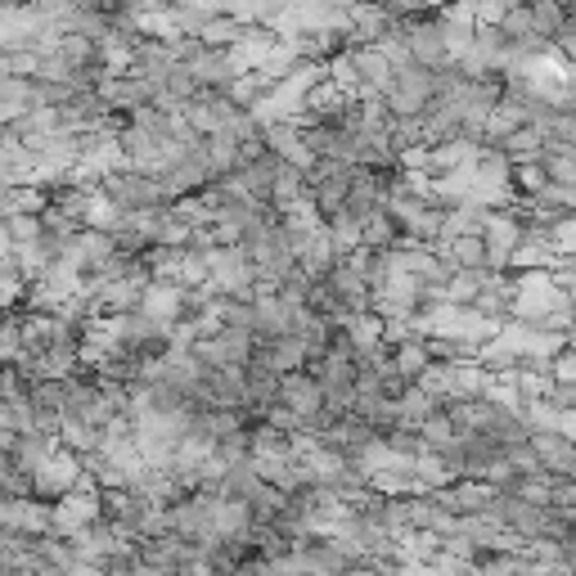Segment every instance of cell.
<instances>
[{"label":"cell","mask_w":576,"mask_h":576,"mask_svg":"<svg viewBox=\"0 0 576 576\" xmlns=\"http://www.w3.org/2000/svg\"><path fill=\"white\" fill-rule=\"evenodd\" d=\"M10 527L23 532V536H45V532H50V500H37V495L14 500V518H10Z\"/></svg>","instance_id":"44dd1931"},{"label":"cell","mask_w":576,"mask_h":576,"mask_svg":"<svg viewBox=\"0 0 576 576\" xmlns=\"http://www.w3.org/2000/svg\"><path fill=\"white\" fill-rule=\"evenodd\" d=\"M95 518H100V491H95L91 477H82L68 495H59V500L50 504V532L63 536V541H68L72 532H82L86 523H95Z\"/></svg>","instance_id":"7a4b0ae2"},{"label":"cell","mask_w":576,"mask_h":576,"mask_svg":"<svg viewBox=\"0 0 576 576\" xmlns=\"http://www.w3.org/2000/svg\"><path fill=\"white\" fill-rule=\"evenodd\" d=\"M54 455V438H41V432H28V438H14V446H10V464L19 469V473H37L45 460Z\"/></svg>","instance_id":"d6986e66"},{"label":"cell","mask_w":576,"mask_h":576,"mask_svg":"<svg viewBox=\"0 0 576 576\" xmlns=\"http://www.w3.org/2000/svg\"><path fill=\"white\" fill-rule=\"evenodd\" d=\"M54 446L68 451V455H78V460H86V455L100 451V428H91V423H82V419H59Z\"/></svg>","instance_id":"e0dca14e"},{"label":"cell","mask_w":576,"mask_h":576,"mask_svg":"<svg viewBox=\"0 0 576 576\" xmlns=\"http://www.w3.org/2000/svg\"><path fill=\"white\" fill-rule=\"evenodd\" d=\"M432 495H438V504H442L446 514L464 518V514H482V504L495 495V486H486V482H473V477H455L451 486L432 491Z\"/></svg>","instance_id":"5bb4252c"},{"label":"cell","mask_w":576,"mask_h":576,"mask_svg":"<svg viewBox=\"0 0 576 576\" xmlns=\"http://www.w3.org/2000/svg\"><path fill=\"white\" fill-rule=\"evenodd\" d=\"M23 351V342H19V325H14V311H6L0 316V366H10V360Z\"/></svg>","instance_id":"4dcf8cb0"},{"label":"cell","mask_w":576,"mask_h":576,"mask_svg":"<svg viewBox=\"0 0 576 576\" xmlns=\"http://www.w3.org/2000/svg\"><path fill=\"white\" fill-rule=\"evenodd\" d=\"M545 405L549 410H576V383H549Z\"/></svg>","instance_id":"836d02e7"},{"label":"cell","mask_w":576,"mask_h":576,"mask_svg":"<svg viewBox=\"0 0 576 576\" xmlns=\"http://www.w3.org/2000/svg\"><path fill=\"white\" fill-rule=\"evenodd\" d=\"M473 158H477V144H469V140H442V144H428V176L469 172Z\"/></svg>","instance_id":"9a60e30c"},{"label":"cell","mask_w":576,"mask_h":576,"mask_svg":"<svg viewBox=\"0 0 576 576\" xmlns=\"http://www.w3.org/2000/svg\"><path fill=\"white\" fill-rule=\"evenodd\" d=\"M10 248H14V239H10V230H6V222H0V261L10 257Z\"/></svg>","instance_id":"d590c367"},{"label":"cell","mask_w":576,"mask_h":576,"mask_svg":"<svg viewBox=\"0 0 576 576\" xmlns=\"http://www.w3.org/2000/svg\"><path fill=\"white\" fill-rule=\"evenodd\" d=\"M82 477H86L82 460L54 446V455H50V460H45V464H41V469L32 473V495H37V500H50V504H54L59 495H68V491L78 486Z\"/></svg>","instance_id":"8992f818"},{"label":"cell","mask_w":576,"mask_h":576,"mask_svg":"<svg viewBox=\"0 0 576 576\" xmlns=\"http://www.w3.org/2000/svg\"><path fill=\"white\" fill-rule=\"evenodd\" d=\"M244 23H235L230 14H212V19H203L198 23V32H194V41L198 45H207V50H230V45H239L244 41Z\"/></svg>","instance_id":"ac0fdd59"},{"label":"cell","mask_w":576,"mask_h":576,"mask_svg":"<svg viewBox=\"0 0 576 576\" xmlns=\"http://www.w3.org/2000/svg\"><path fill=\"white\" fill-rule=\"evenodd\" d=\"M325 284H329V294H333V302H338V311L342 316H356V311H370V284L360 279L351 266H333L329 275H325Z\"/></svg>","instance_id":"4fadbf2b"},{"label":"cell","mask_w":576,"mask_h":576,"mask_svg":"<svg viewBox=\"0 0 576 576\" xmlns=\"http://www.w3.org/2000/svg\"><path fill=\"white\" fill-rule=\"evenodd\" d=\"M154 504L144 500L140 491H126V486H113V491H100V518L122 536V541H140V527L150 518Z\"/></svg>","instance_id":"3957f363"},{"label":"cell","mask_w":576,"mask_h":576,"mask_svg":"<svg viewBox=\"0 0 576 576\" xmlns=\"http://www.w3.org/2000/svg\"><path fill=\"white\" fill-rule=\"evenodd\" d=\"M181 68L189 72V82H194L198 91H216V95H222V91L239 78L230 50H207V45H194V50L181 59Z\"/></svg>","instance_id":"277c9868"},{"label":"cell","mask_w":576,"mask_h":576,"mask_svg":"<svg viewBox=\"0 0 576 576\" xmlns=\"http://www.w3.org/2000/svg\"><path fill=\"white\" fill-rule=\"evenodd\" d=\"M401 41H405V59L419 63V68H442L451 63V50L442 41V28L438 19H419V23H401Z\"/></svg>","instance_id":"52a82bcc"},{"label":"cell","mask_w":576,"mask_h":576,"mask_svg":"<svg viewBox=\"0 0 576 576\" xmlns=\"http://www.w3.org/2000/svg\"><path fill=\"white\" fill-rule=\"evenodd\" d=\"M45 203H50V198H45L41 189H32V185H10L6 194H0V222H6V216H41Z\"/></svg>","instance_id":"d4e9b609"},{"label":"cell","mask_w":576,"mask_h":576,"mask_svg":"<svg viewBox=\"0 0 576 576\" xmlns=\"http://www.w3.org/2000/svg\"><path fill=\"white\" fill-rule=\"evenodd\" d=\"M230 113H235V104H230L226 95H216V91H194V95L181 104V122H185L198 140H207V135L222 131Z\"/></svg>","instance_id":"ba28073f"},{"label":"cell","mask_w":576,"mask_h":576,"mask_svg":"<svg viewBox=\"0 0 576 576\" xmlns=\"http://www.w3.org/2000/svg\"><path fill=\"white\" fill-rule=\"evenodd\" d=\"M401 239V230H397V222L388 212H374V216H366L360 222V248H370V253H383V248H392Z\"/></svg>","instance_id":"484cf974"},{"label":"cell","mask_w":576,"mask_h":576,"mask_svg":"<svg viewBox=\"0 0 576 576\" xmlns=\"http://www.w3.org/2000/svg\"><path fill=\"white\" fill-rule=\"evenodd\" d=\"M442 554H446V558H455V563H477V558H482V549H477L469 536H460V532L442 536Z\"/></svg>","instance_id":"d6a6232c"},{"label":"cell","mask_w":576,"mask_h":576,"mask_svg":"<svg viewBox=\"0 0 576 576\" xmlns=\"http://www.w3.org/2000/svg\"><path fill=\"white\" fill-rule=\"evenodd\" d=\"M68 545H72V554H78L82 563H104L109 554H117V549H126V545H135V541H122L104 518H95V523H86L82 532H72Z\"/></svg>","instance_id":"7c38bea8"},{"label":"cell","mask_w":576,"mask_h":576,"mask_svg":"<svg viewBox=\"0 0 576 576\" xmlns=\"http://www.w3.org/2000/svg\"><path fill=\"white\" fill-rule=\"evenodd\" d=\"M392 370L401 383H414L428 370V342L423 338H401L392 342Z\"/></svg>","instance_id":"ffe728a7"},{"label":"cell","mask_w":576,"mask_h":576,"mask_svg":"<svg viewBox=\"0 0 576 576\" xmlns=\"http://www.w3.org/2000/svg\"><path fill=\"white\" fill-rule=\"evenodd\" d=\"M275 401H279V405H288V410H294L302 423H311V419L325 410V392H320V383H316L307 370H288V374H279Z\"/></svg>","instance_id":"9c48e42d"},{"label":"cell","mask_w":576,"mask_h":576,"mask_svg":"<svg viewBox=\"0 0 576 576\" xmlns=\"http://www.w3.org/2000/svg\"><path fill=\"white\" fill-rule=\"evenodd\" d=\"M23 288H28V279L10 266V257L0 261V311H19V302H23Z\"/></svg>","instance_id":"83f0119b"},{"label":"cell","mask_w":576,"mask_h":576,"mask_svg":"<svg viewBox=\"0 0 576 576\" xmlns=\"http://www.w3.org/2000/svg\"><path fill=\"white\" fill-rule=\"evenodd\" d=\"M6 230H10L14 244H32V239L45 235L41 230V216H6Z\"/></svg>","instance_id":"1f68e13d"},{"label":"cell","mask_w":576,"mask_h":576,"mask_svg":"<svg viewBox=\"0 0 576 576\" xmlns=\"http://www.w3.org/2000/svg\"><path fill=\"white\" fill-rule=\"evenodd\" d=\"M477 239H482V248H486V270H491V275H495V270H510V257H514V248L523 244V222H518V212H514V207H495V212H486V222H482Z\"/></svg>","instance_id":"6da1fadb"},{"label":"cell","mask_w":576,"mask_h":576,"mask_svg":"<svg viewBox=\"0 0 576 576\" xmlns=\"http://www.w3.org/2000/svg\"><path fill=\"white\" fill-rule=\"evenodd\" d=\"M63 576H104V572H100V563H82V558H72V563L63 567Z\"/></svg>","instance_id":"e575fe53"},{"label":"cell","mask_w":576,"mask_h":576,"mask_svg":"<svg viewBox=\"0 0 576 576\" xmlns=\"http://www.w3.org/2000/svg\"><path fill=\"white\" fill-rule=\"evenodd\" d=\"M257 486H261V477H257L253 455H248V460H239V464L226 469V477H222V486H216V491H222V500H239V504H248Z\"/></svg>","instance_id":"cb8c5ba5"},{"label":"cell","mask_w":576,"mask_h":576,"mask_svg":"<svg viewBox=\"0 0 576 576\" xmlns=\"http://www.w3.org/2000/svg\"><path fill=\"white\" fill-rule=\"evenodd\" d=\"M392 405H397V428H419V423H423L432 410H442V401H438V397L419 392L414 383H410V388H405V392H401Z\"/></svg>","instance_id":"603a6c76"},{"label":"cell","mask_w":576,"mask_h":576,"mask_svg":"<svg viewBox=\"0 0 576 576\" xmlns=\"http://www.w3.org/2000/svg\"><path fill=\"white\" fill-rule=\"evenodd\" d=\"M140 311L158 325H176L181 320V284L150 279V288H144V298H140Z\"/></svg>","instance_id":"2e32d148"},{"label":"cell","mask_w":576,"mask_h":576,"mask_svg":"<svg viewBox=\"0 0 576 576\" xmlns=\"http://www.w3.org/2000/svg\"><path fill=\"white\" fill-rule=\"evenodd\" d=\"M253 360H261L270 374L302 370V366H307V342H302V333H279V338L257 342V347H253Z\"/></svg>","instance_id":"8fae6325"},{"label":"cell","mask_w":576,"mask_h":576,"mask_svg":"<svg viewBox=\"0 0 576 576\" xmlns=\"http://www.w3.org/2000/svg\"><path fill=\"white\" fill-rule=\"evenodd\" d=\"M549 510L576 514V477H554L549 482Z\"/></svg>","instance_id":"f546056e"},{"label":"cell","mask_w":576,"mask_h":576,"mask_svg":"<svg viewBox=\"0 0 576 576\" xmlns=\"http://www.w3.org/2000/svg\"><path fill=\"white\" fill-rule=\"evenodd\" d=\"M325 230H329L338 257H347V253L360 248V216H351V212H333V216H325Z\"/></svg>","instance_id":"4316f807"},{"label":"cell","mask_w":576,"mask_h":576,"mask_svg":"<svg viewBox=\"0 0 576 576\" xmlns=\"http://www.w3.org/2000/svg\"><path fill=\"white\" fill-rule=\"evenodd\" d=\"M545 374H549V383H576V351H572V347H558V351L545 360Z\"/></svg>","instance_id":"f1b7e54d"},{"label":"cell","mask_w":576,"mask_h":576,"mask_svg":"<svg viewBox=\"0 0 576 576\" xmlns=\"http://www.w3.org/2000/svg\"><path fill=\"white\" fill-rule=\"evenodd\" d=\"M100 194L117 207V212H144V207H158V181L154 176H140V172H113L100 181Z\"/></svg>","instance_id":"5b68a950"},{"label":"cell","mask_w":576,"mask_h":576,"mask_svg":"<svg viewBox=\"0 0 576 576\" xmlns=\"http://www.w3.org/2000/svg\"><path fill=\"white\" fill-rule=\"evenodd\" d=\"M527 451L536 455L541 473H549V477H576V446L567 438H558V432H532Z\"/></svg>","instance_id":"30bf717a"},{"label":"cell","mask_w":576,"mask_h":576,"mask_svg":"<svg viewBox=\"0 0 576 576\" xmlns=\"http://www.w3.org/2000/svg\"><path fill=\"white\" fill-rule=\"evenodd\" d=\"M541 150H545V135H541L536 126H523V131H514V135H504V140H500V154L510 158L514 167H523V163H541Z\"/></svg>","instance_id":"7402d4cb"},{"label":"cell","mask_w":576,"mask_h":576,"mask_svg":"<svg viewBox=\"0 0 576 576\" xmlns=\"http://www.w3.org/2000/svg\"><path fill=\"white\" fill-rule=\"evenodd\" d=\"M549 576H572V567H554V572H549Z\"/></svg>","instance_id":"8d00e7d4"}]
</instances>
